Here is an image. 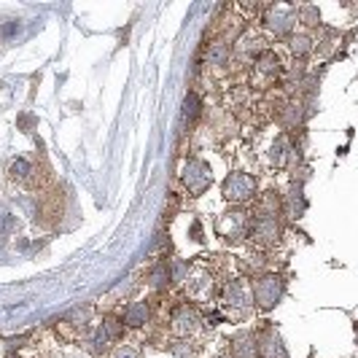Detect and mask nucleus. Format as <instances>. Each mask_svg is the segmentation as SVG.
<instances>
[{
    "label": "nucleus",
    "instance_id": "nucleus-1",
    "mask_svg": "<svg viewBox=\"0 0 358 358\" xmlns=\"http://www.w3.org/2000/svg\"><path fill=\"white\" fill-rule=\"evenodd\" d=\"M253 291V307H259L262 313H269L275 310V305L280 302L283 291H286V280L275 272H267V275H259L251 283Z\"/></svg>",
    "mask_w": 358,
    "mask_h": 358
},
{
    "label": "nucleus",
    "instance_id": "nucleus-2",
    "mask_svg": "<svg viewBox=\"0 0 358 358\" xmlns=\"http://www.w3.org/2000/svg\"><path fill=\"white\" fill-rule=\"evenodd\" d=\"M221 305L232 310L234 315H248L253 310V291L245 278H234L221 291Z\"/></svg>",
    "mask_w": 358,
    "mask_h": 358
},
{
    "label": "nucleus",
    "instance_id": "nucleus-3",
    "mask_svg": "<svg viewBox=\"0 0 358 358\" xmlns=\"http://www.w3.org/2000/svg\"><path fill=\"white\" fill-rule=\"evenodd\" d=\"M280 76H283V62H280L278 52L264 49V52L253 59V76H251L253 87H259V90H269Z\"/></svg>",
    "mask_w": 358,
    "mask_h": 358
},
{
    "label": "nucleus",
    "instance_id": "nucleus-4",
    "mask_svg": "<svg viewBox=\"0 0 358 358\" xmlns=\"http://www.w3.org/2000/svg\"><path fill=\"white\" fill-rule=\"evenodd\" d=\"M183 291H186L189 302H194V305H208V302H213V296H215L213 272L205 267H197L194 272H189Z\"/></svg>",
    "mask_w": 358,
    "mask_h": 358
},
{
    "label": "nucleus",
    "instance_id": "nucleus-5",
    "mask_svg": "<svg viewBox=\"0 0 358 358\" xmlns=\"http://www.w3.org/2000/svg\"><path fill=\"white\" fill-rule=\"evenodd\" d=\"M183 183L189 189L192 197H202L210 186H213V173H210V164L202 159H186L183 164Z\"/></svg>",
    "mask_w": 358,
    "mask_h": 358
},
{
    "label": "nucleus",
    "instance_id": "nucleus-6",
    "mask_svg": "<svg viewBox=\"0 0 358 358\" xmlns=\"http://www.w3.org/2000/svg\"><path fill=\"white\" fill-rule=\"evenodd\" d=\"M280 221L278 215H256L251 218V227H248V237L259 248H272L280 243Z\"/></svg>",
    "mask_w": 358,
    "mask_h": 358
},
{
    "label": "nucleus",
    "instance_id": "nucleus-7",
    "mask_svg": "<svg viewBox=\"0 0 358 358\" xmlns=\"http://www.w3.org/2000/svg\"><path fill=\"white\" fill-rule=\"evenodd\" d=\"M248 227H251V213L245 210H229V213H221L215 221V232L218 237L237 243L243 237H248Z\"/></svg>",
    "mask_w": 358,
    "mask_h": 358
},
{
    "label": "nucleus",
    "instance_id": "nucleus-8",
    "mask_svg": "<svg viewBox=\"0 0 358 358\" xmlns=\"http://www.w3.org/2000/svg\"><path fill=\"white\" fill-rule=\"evenodd\" d=\"M224 199L232 202V205H245L256 197V178L248 173H232L224 180Z\"/></svg>",
    "mask_w": 358,
    "mask_h": 358
},
{
    "label": "nucleus",
    "instance_id": "nucleus-9",
    "mask_svg": "<svg viewBox=\"0 0 358 358\" xmlns=\"http://www.w3.org/2000/svg\"><path fill=\"white\" fill-rule=\"evenodd\" d=\"M199 329H202V315L192 305H178L173 307L170 313V331L176 337H194Z\"/></svg>",
    "mask_w": 358,
    "mask_h": 358
},
{
    "label": "nucleus",
    "instance_id": "nucleus-10",
    "mask_svg": "<svg viewBox=\"0 0 358 358\" xmlns=\"http://www.w3.org/2000/svg\"><path fill=\"white\" fill-rule=\"evenodd\" d=\"M296 19H299V11H296L294 6L275 3L267 11V17H264V24H267V30L272 36H288V33L294 30Z\"/></svg>",
    "mask_w": 358,
    "mask_h": 358
},
{
    "label": "nucleus",
    "instance_id": "nucleus-11",
    "mask_svg": "<svg viewBox=\"0 0 358 358\" xmlns=\"http://www.w3.org/2000/svg\"><path fill=\"white\" fill-rule=\"evenodd\" d=\"M264 49H267V46H264L262 36L248 33V36H243L237 43H234V57H237V59H248V62H253Z\"/></svg>",
    "mask_w": 358,
    "mask_h": 358
},
{
    "label": "nucleus",
    "instance_id": "nucleus-12",
    "mask_svg": "<svg viewBox=\"0 0 358 358\" xmlns=\"http://www.w3.org/2000/svg\"><path fill=\"white\" fill-rule=\"evenodd\" d=\"M259 358H288L283 342L278 337V331L267 329L264 337H259Z\"/></svg>",
    "mask_w": 358,
    "mask_h": 358
},
{
    "label": "nucleus",
    "instance_id": "nucleus-13",
    "mask_svg": "<svg viewBox=\"0 0 358 358\" xmlns=\"http://www.w3.org/2000/svg\"><path fill=\"white\" fill-rule=\"evenodd\" d=\"M232 356L234 358H259V337L251 331H243L232 340Z\"/></svg>",
    "mask_w": 358,
    "mask_h": 358
},
{
    "label": "nucleus",
    "instance_id": "nucleus-14",
    "mask_svg": "<svg viewBox=\"0 0 358 358\" xmlns=\"http://www.w3.org/2000/svg\"><path fill=\"white\" fill-rule=\"evenodd\" d=\"M148 315H151V310H148L145 302H129V305L124 307L122 321H124V326H129V329H141V326L148 323Z\"/></svg>",
    "mask_w": 358,
    "mask_h": 358
},
{
    "label": "nucleus",
    "instance_id": "nucleus-15",
    "mask_svg": "<svg viewBox=\"0 0 358 358\" xmlns=\"http://www.w3.org/2000/svg\"><path fill=\"white\" fill-rule=\"evenodd\" d=\"M148 283L157 291H164V288L173 286V269H170V262H157L151 272H148Z\"/></svg>",
    "mask_w": 358,
    "mask_h": 358
},
{
    "label": "nucleus",
    "instance_id": "nucleus-16",
    "mask_svg": "<svg viewBox=\"0 0 358 358\" xmlns=\"http://www.w3.org/2000/svg\"><path fill=\"white\" fill-rule=\"evenodd\" d=\"M36 176V167L27 159H11L8 162V178L14 183H30Z\"/></svg>",
    "mask_w": 358,
    "mask_h": 358
},
{
    "label": "nucleus",
    "instance_id": "nucleus-17",
    "mask_svg": "<svg viewBox=\"0 0 358 358\" xmlns=\"http://www.w3.org/2000/svg\"><path fill=\"white\" fill-rule=\"evenodd\" d=\"M229 59H232V49H229L224 41L210 43V49H208V65H213V68H224V65H229Z\"/></svg>",
    "mask_w": 358,
    "mask_h": 358
},
{
    "label": "nucleus",
    "instance_id": "nucleus-18",
    "mask_svg": "<svg viewBox=\"0 0 358 358\" xmlns=\"http://www.w3.org/2000/svg\"><path fill=\"white\" fill-rule=\"evenodd\" d=\"M288 157H291V145H288L286 138H278L269 148V164L272 167H286Z\"/></svg>",
    "mask_w": 358,
    "mask_h": 358
},
{
    "label": "nucleus",
    "instance_id": "nucleus-19",
    "mask_svg": "<svg viewBox=\"0 0 358 358\" xmlns=\"http://www.w3.org/2000/svg\"><path fill=\"white\" fill-rule=\"evenodd\" d=\"M283 210V199L278 192H267L264 197L259 199V213L256 215H280Z\"/></svg>",
    "mask_w": 358,
    "mask_h": 358
},
{
    "label": "nucleus",
    "instance_id": "nucleus-20",
    "mask_svg": "<svg viewBox=\"0 0 358 358\" xmlns=\"http://www.w3.org/2000/svg\"><path fill=\"white\" fill-rule=\"evenodd\" d=\"M288 49L294 57H307V54L313 52V38L305 36V33H299V36H288Z\"/></svg>",
    "mask_w": 358,
    "mask_h": 358
},
{
    "label": "nucleus",
    "instance_id": "nucleus-21",
    "mask_svg": "<svg viewBox=\"0 0 358 358\" xmlns=\"http://www.w3.org/2000/svg\"><path fill=\"white\" fill-rule=\"evenodd\" d=\"M100 326H103V331H106V337L110 342H116V340H122V337H124V321H122L119 315H108Z\"/></svg>",
    "mask_w": 358,
    "mask_h": 358
},
{
    "label": "nucleus",
    "instance_id": "nucleus-22",
    "mask_svg": "<svg viewBox=\"0 0 358 358\" xmlns=\"http://www.w3.org/2000/svg\"><path fill=\"white\" fill-rule=\"evenodd\" d=\"M202 113V100H199L194 92H189L186 94V100H183V122H197V116Z\"/></svg>",
    "mask_w": 358,
    "mask_h": 358
},
{
    "label": "nucleus",
    "instance_id": "nucleus-23",
    "mask_svg": "<svg viewBox=\"0 0 358 358\" xmlns=\"http://www.w3.org/2000/svg\"><path fill=\"white\" fill-rule=\"evenodd\" d=\"M283 210L291 213V218H299V215L305 213V197H302V192L294 186V192H291V197L288 202H283Z\"/></svg>",
    "mask_w": 358,
    "mask_h": 358
},
{
    "label": "nucleus",
    "instance_id": "nucleus-24",
    "mask_svg": "<svg viewBox=\"0 0 358 358\" xmlns=\"http://www.w3.org/2000/svg\"><path fill=\"white\" fill-rule=\"evenodd\" d=\"M302 122V106L299 103H291V106H286V124L294 127Z\"/></svg>",
    "mask_w": 358,
    "mask_h": 358
},
{
    "label": "nucleus",
    "instance_id": "nucleus-25",
    "mask_svg": "<svg viewBox=\"0 0 358 358\" xmlns=\"http://www.w3.org/2000/svg\"><path fill=\"white\" fill-rule=\"evenodd\" d=\"M110 358H138V348H132V345H122V348H116Z\"/></svg>",
    "mask_w": 358,
    "mask_h": 358
},
{
    "label": "nucleus",
    "instance_id": "nucleus-26",
    "mask_svg": "<svg viewBox=\"0 0 358 358\" xmlns=\"http://www.w3.org/2000/svg\"><path fill=\"white\" fill-rule=\"evenodd\" d=\"M192 234H194V240H202V227H199V221L192 224Z\"/></svg>",
    "mask_w": 358,
    "mask_h": 358
},
{
    "label": "nucleus",
    "instance_id": "nucleus-27",
    "mask_svg": "<svg viewBox=\"0 0 358 358\" xmlns=\"http://www.w3.org/2000/svg\"><path fill=\"white\" fill-rule=\"evenodd\" d=\"M6 358H19V356H6Z\"/></svg>",
    "mask_w": 358,
    "mask_h": 358
}]
</instances>
